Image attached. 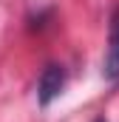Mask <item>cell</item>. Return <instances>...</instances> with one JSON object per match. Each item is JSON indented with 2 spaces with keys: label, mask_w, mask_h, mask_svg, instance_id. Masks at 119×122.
I'll use <instances>...</instances> for the list:
<instances>
[{
  "label": "cell",
  "mask_w": 119,
  "mask_h": 122,
  "mask_svg": "<svg viewBox=\"0 0 119 122\" xmlns=\"http://www.w3.org/2000/svg\"><path fill=\"white\" fill-rule=\"evenodd\" d=\"M65 80H68V74H65L62 65H57V62L45 65L43 74H40V80H37V105L40 108H48L60 94H62Z\"/></svg>",
  "instance_id": "1"
},
{
  "label": "cell",
  "mask_w": 119,
  "mask_h": 122,
  "mask_svg": "<svg viewBox=\"0 0 119 122\" xmlns=\"http://www.w3.org/2000/svg\"><path fill=\"white\" fill-rule=\"evenodd\" d=\"M94 122H108V119H94Z\"/></svg>",
  "instance_id": "3"
},
{
  "label": "cell",
  "mask_w": 119,
  "mask_h": 122,
  "mask_svg": "<svg viewBox=\"0 0 119 122\" xmlns=\"http://www.w3.org/2000/svg\"><path fill=\"white\" fill-rule=\"evenodd\" d=\"M102 77L108 85H119V6L111 11V29H108V48L102 60Z\"/></svg>",
  "instance_id": "2"
}]
</instances>
